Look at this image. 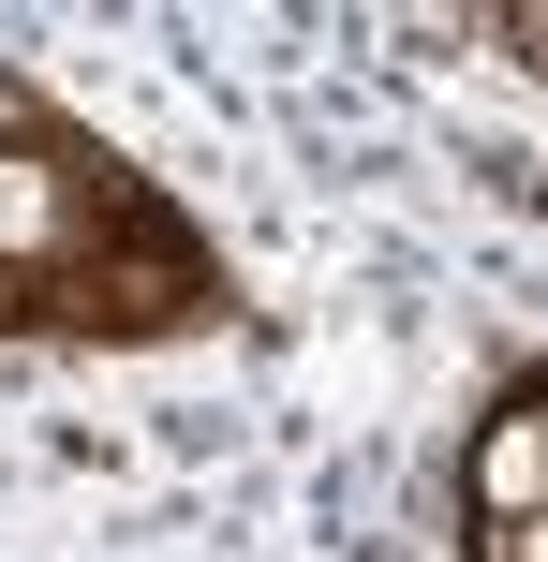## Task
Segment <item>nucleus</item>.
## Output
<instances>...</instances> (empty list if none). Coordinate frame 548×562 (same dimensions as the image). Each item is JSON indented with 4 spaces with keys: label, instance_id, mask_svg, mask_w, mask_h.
Wrapping results in <instances>:
<instances>
[{
    "label": "nucleus",
    "instance_id": "1",
    "mask_svg": "<svg viewBox=\"0 0 548 562\" xmlns=\"http://www.w3.org/2000/svg\"><path fill=\"white\" fill-rule=\"evenodd\" d=\"M474 518H490V533L548 518V400H504V415L474 429Z\"/></svg>",
    "mask_w": 548,
    "mask_h": 562
},
{
    "label": "nucleus",
    "instance_id": "2",
    "mask_svg": "<svg viewBox=\"0 0 548 562\" xmlns=\"http://www.w3.org/2000/svg\"><path fill=\"white\" fill-rule=\"evenodd\" d=\"M75 237V178L59 164H0V252H59Z\"/></svg>",
    "mask_w": 548,
    "mask_h": 562
},
{
    "label": "nucleus",
    "instance_id": "3",
    "mask_svg": "<svg viewBox=\"0 0 548 562\" xmlns=\"http://www.w3.org/2000/svg\"><path fill=\"white\" fill-rule=\"evenodd\" d=\"M474 30H490V45H519L534 75H548V0H504V15H474Z\"/></svg>",
    "mask_w": 548,
    "mask_h": 562
},
{
    "label": "nucleus",
    "instance_id": "4",
    "mask_svg": "<svg viewBox=\"0 0 548 562\" xmlns=\"http://www.w3.org/2000/svg\"><path fill=\"white\" fill-rule=\"evenodd\" d=\"M474 562H548V518H519V533H490Z\"/></svg>",
    "mask_w": 548,
    "mask_h": 562
},
{
    "label": "nucleus",
    "instance_id": "5",
    "mask_svg": "<svg viewBox=\"0 0 548 562\" xmlns=\"http://www.w3.org/2000/svg\"><path fill=\"white\" fill-rule=\"evenodd\" d=\"M0 134H15V89H0Z\"/></svg>",
    "mask_w": 548,
    "mask_h": 562
}]
</instances>
